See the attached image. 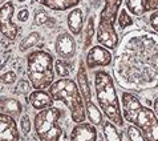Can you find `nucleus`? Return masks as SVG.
<instances>
[{
  "mask_svg": "<svg viewBox=\"0 0 158 141\" xmlns=\"http://www.w3.org/2000/svg\"><path fill=\"white\" fill-rule=\"evenodd\" d=\"M125 6L126 10L134 16H141L145 14L143 0H125Z\"/></svg>",
  "mask_w": 158,
  "mask_h": 141,
  "instance_id": "obj_21",
  "label": "nucleus"
},
{
  "mask_svg": "<svg viewBox=\"0 0 158 141\" xmlns=\"http://www.w3.org/2000/svg\"><path fill=\"white\" fill-rule=\"evenodd\" d=\"M104 141H121V135L117 130L116 125L110 121H105L102 124Z\"/></svg>",
  "mask_w": 158,
  "mask_h": 141,
  "instance_id": "obj_20",
  "label": "nucleus"
},
{
  "mask_svg": "<svg viewBox=\"0 0 158 141\" xmlns=\"http://www.w3.org/2000/svg\"><path fill=\"white\" fill-rule=\"evenodd\" d=\"M27 70L35 89H45L55 83V59L44 49L32 51L27 56Z\"/></svg>",
  "mask_w": 158,
  "mask_h": 141,
  "instance_id": "obj_5",
  "label": "nucleus"
},
{
  "mask_svg": "<svg viewBox=\"0 0 158 141\" xmlns=\"http://www.w3.org/2000/svg\"><path fill=\"white\" fill-rule=\"evenodd\" d=\"M55 70H56V73H57L61 79L68 77V75H69V67H68L67 61L63 60V59L56 60L55 61Z\"/></svg>",
  "mask_w": 158,
  "mask_h": 141,
  "instance_id": "obj_25",
  "label": "nucleus"
},
{
  "mask_svg": "<svg viewBox=\"0 0 158 141\" xmlns=\"http://www.w3.org/2000/svg\"><path fill=\"white\" fill-rule=\"evenodd\" d=\"M153 105H154V113H156V116L158 117V97L154 100V103H153Z\"/></svg>",
  "mask_w": 158,
  "mask_h": 141,
  "instance_id": "obj_34",
  "label": "nucleus"
},
{
  "mask_svg": "<svg viewBox=\"0 0 158 141\" xmlns=\"http://www.w3.org/2000/svg\"><path fill=\"white\" fill-rule=\"evenodd\" d=\"M128 137L130 141H148V140H145V137L141 135V132L133 125L128 126Z\"/></svg>",
  "mask_w": 158,
  "mask_h": 141,
  "instance_id": "obj_26",
  "label": "nucleus"
},
{
  "mask_svg": "<svg viewBox=\"0 0 158 141\" xmlns=\"http://www.w3.org/2000/svg\"><path fill=\"white\" fill-rule=\"evenodd\" d=\"M36 2L52 11H67L80 4V0H36Z\"/></svg>",
  "mask_w": 158,
  "mask_h": 141,
  "instance_id": "obj_18",
  "label": "nucleus"
},
{
  "mask_svg": "<svg viewBox=\"0 0 158 141\" xmlns=\"http://www.w3.org/2000/svg\"><path fill=\"white\" fill-rule=\"evenodd\" d=\"M15 6L12 2H7L0 7V33L6 39L14 41L19 35V28L12 21Z\"/></svg>",
  "mask_w": 158,
  "mask_h": 141,
  "instance_id": "obj_7",
  "label": "nucleus"
},
{
  "mask_svg": "<svg viewBox=\"0 0 158 141\" xmlns=\"http://www.w3.org/2000/svg\"><path fill=\"white\" fill-rule=\"evenodd\" d=\"M145 12H156L158 11V0H143Z\"/></svg>",
  "mask_w": 158,
  "mask_h": 141,
  "instance_id": "obj_29",
  "label": "nucleus"
},
{
  "mask_svg": "<svg viewBox=\"0 0 158 141\" xmlns=\"http://www.w3.org/2000/svg\"><path fill=\"white\" fill-rule=\"evenodd\" d=\"M96 37H97V41L101 45L108 48V49H116L117 48L118 35L116 32L114 25L100 21L97 27V32H96Z\"/></svg>",
  "mask_w": 158,
  "mask_h": 141,
  "instance_id": "obj_9",
  "label": "nucleus"
},
{
  "mask_svg": "<svg viewBox=\"0 0 158 141\" xmlns=\"http://www.w3.org/2000/svg\"><path fill=\"white\" fill-rule=\"evenodd\" d=\"M55 51L63 60H69L76 55V41L71 33H60L55 43Z\"/></svg>",
  "mask_w": 158,
  "mask_h": 141,
  "instance_id": "obj_10",
  "label": "nucleus"
},
{
  "mask_svg": "<svg viewBox=\"0 0 158 141\" xmlns=\"http://www.w3.org/2000/svg\"><path fill=\"white\" fill-rule=\"evenodd\" d=\"M28 101L36 111H43V109L53 107L55 100L49 95V92H45L44 89H35L29 93Z\"/></svg>",
  "mask_w": 158,
  "mask_h": 141,
  "instance_id": "obj_13",
  "label": "nucleus"
},
{
  "mask_svg": "<svg viewBox=\"0 0 158 141\" xmlns=\"http://www.w3.org/2000/svg\"><path fill=\"white\" fill-rule=\"evenodd\" d=\"M28 17H29L28 10H21L19 14H17V20H19V21H27Z\"/></svg>",
  "mask_w": 158,
  "mask_h": 141,
  "instance_id": "obj_33",
  "label": "nucleus"
},
{
  "mask_svg": "<svg viewBox=\"0 0 158 141\" xmlns=\"http://www.w3.org/2000/svg\"><path fill=\"white\" fill-rule=\"evenodd\" d=\"M82 24H84V16H82V11L80 8H73L68 15V28L71 33L74 36L81 35Z\"/></svg>",
  "mask_w": 158,
  "mask_h": 141,
  "instance_id": "obj_17",
  "label": "nucleus"
},
{
  "mask_svg": "<svg viewBox=\"0 0 158 141\" xmlns=\"http://www.w3.org/2000/svg\"><path fill=\"white\" fill-rule=\"evenodd\" d=\"M35 21H36V24H39V25L45 24L48 21V15L45 12H37L36 16H35Z\"/></svg>",
  "mask_w": 158,
  "mask_h": 141,
  "instance_id": "obj_32",
  "label": "nucleus"
},
{
  "mask_svg": "<svg viewBox=\"0 0 158 141\" xmlns=\"http://www.w3.org/2000/svg\"><path fill=\"white\" fill-rule=\"evenodd\" d=\"M121 4H122V0H105L104 10L101 11V15H100V21L114 25L118 17Z\"/></svg>",
  "mask_w": 158,
  "mask_h": 141,
  "instance_id": "obj_14",
  "label": "nucleus"
},
{
  "mask_svg": "<svg viewBox=\"0 0 158 141\" xmlns=\"http://www.w3.org/2000/svg\"><path fill=\"white\" fill-rule=\"evenodd\" d=\"M77 84H78V89L81 92L82 99H84V104L92 103V89H90L89 81H88L86 70L82 63L80 64V68L77 70Z\"/></svg>",
  "mask_w": 158,
  "mask_h": 141,
  "instance_id": "obj_15",
  "label": "nucleus"
},
{
  "mask_svg": "<svg viewBox=\"0 0 158 141\" xmlns=\"http://www.w3.org/2000/svg\"><path fill=\"white\" fill-rule=\"evenodd\" d=\"M93 37H94V19L93 17H89L86 23V28H85V41H84L85 49L90 47L92 41H93Z\"/></svg>",
  "mask_w": 158,
  "mask_h": 141,
  "instance_id": "obj_23",
  "label": "nucleus"
},
{
  "mask_svg": "<svg viewBox=\"0 0 158 141\" xmlns=\"http://www.w3.org/2000/svg\"><path fill=\"white\" fill-rule=\"evenodd\" d=\"M19 3H24V2H27V0H17Z\"/></svg>",
  "mask_w": 158,
  "mask_h": 141,
  "instance_id": "obj_36",
  "label": "nucleus"
},
{
  "mask_svg": "<svg viewBox=\"0 0 158 141\" xmlns=\"http://www.w3.org/2000/svg\"><path fill=\"white\" fill-rule=\"evenodd\" d=\"M48 92H49V95L53 97L55 101H63L69 108L72 114V120L74 122L78 124V122L85 121V104L76 81H73L68 77L60 79L48 88Z\"/></svg>",
  "mask_w": 158,
  "mask_h": 141,
  "instance_id": "obj_4",
  "label": "nucleus"
},
{
  "mask_svg": "<svg viewBox=\"0 0 158 141\" xmlns=\"http://www.w3.org/2000/svg\"><path fill=\"white\" fill-rule=\"evenodd\" d=\"M71 141H97L96 125L88 122H78L71 132Z\"/></svg>",
  "mask_w": 158,
  "mask_h": 141,
  "instance_id": "obj_12",
  "label": "nucleus"
},
{
  "mask_svg": "<svg viewBox=\"0 0 158 141\" xmlns=\"http://www.w3.org/2000/svg\"><path fill=\"white\" fill-rule=\"evenodd\" d=\"M61 111L59 108L51 107L36 113L33 120L35 132L40 141H60L63 128L59 125Z\"/></svg>",
  "mask_w": 158,
  "mask_h": 141,
  "instance_id": "obj_6",
  "label": "nucleus"
},
{
  "mask_svg": "<svg viewBox=\"0 0 158 141\" xmlns=\"http://www.w3.org/2000/svg\"><path fill=\"white\" fill-rule=\"evenodd\" d=\"M23 107L20 101L12 97H0V113L8 114L11 117H20Z\"/></svg>",
  "mask_w": 158,
  "mask_h": 141,
  "instance_id": "obj_16",
  "label": "nucleus"
},
{
  "mask_svg": "<svg viewBox=\"0 0 158 141\" xmlns=\"http://www.w3.org/2000/svg\"><path fill=\"white\" fill-rule=\"evenodd\" d=\"M3 3H7V0H0V6H2Z\"/></svg>",
  "mask_w": 158,
  "mask_h": 141,
  "instance_id": "obj_35",
  "label": "nucleus"
},
{
  "mask_svg": "<svg viewBox=\"0 0 158 141\" xmlns=\"http://www.w3.org/2000/svg\"><path fill=\"white\" fill-rule=\"evenodd\" d=\"M19 139L16 120L8 114L0 113V141H19Z\"/></svg>",
  "mask_w": 158,
  "mask_h": 141,
  "instance_id": "obj_11",
  "label": "nucleus"
},
{
  "mask_svg": "<svg viewBox=\"0 0 158 141\" xmlns=\"http://www.w3.org/2000/svg\"><path fill=\"white\" fill-rule=\"evenodd\" d=\"M20 128L24 135H28L31 132V118L28 114H23L20 118Z\"/></svg>",
  "mask_w": 158,
  "mask_h": 141,
  "instance_id": "obj_28",
  "label": "nucleus"
},
{
  "mask_svg": "<svg viewBox=\"0 0 158 141\" xmlns=\"http://www.w3.org/2000/svg\"><path fill=\"white\" fill-rule=\"evenodd\" d=\"M102 141H104V140H102Z\"/></svg>",
  "mask_w": 158,
  "mask_h": 141,
  "instance_id": "obj_37",
  "label": "nucleus"
},
{
  "mask_svg": "<svg viewBox=\"0 0 158 141\" xmlns=\"http://www.w3.org/2000/svg\"><path fill=\"white\" fill-rule=\"evenodd\" d=\"M117 23L120 25V28H128L130 25H133V19L129 16V14L126 12V10H121V12L118 14V17H117Z\"/></svg>",
  "mask_w": 158,
  "mask_h": 141,
  "instance_id": "obj_24",
  "label": "nucleus"
},
{
  "mask_svg": "<svg viewBox=\"0 0 158 141\" xmlns=\"http://www.w3.org/2000/svg\"><path fill=\"white\" fill-rule=\"evenodd\" d=\"M31 89V83L27 81V80H20L19 84H17L15 92L17 95H27V93H31L29 92Z\"/></svg>",
  "mask_w": 158,
  "mask_h": 141,
  "instance_id": "obj_27",
  "label": "nucleus"
},
{
  "mask_svg": "<svg viewBox=\"0 0 158 141\" xmlns=\"http://www.w3.org/2000/svg\"><path fill=\"white\" fill-rule=\"evenodd\" d=\"M114 73L120 85L129 89L158 85V37L146 31L125 36L116 55Z\"/></svg>",
  "mask_w": 158,
  "mask_h": 141,
  "instance_id": "obj_1",
  "label": "nucleus"
},
{
  "mask_svg": "<svg viewBox=\"0 0 158 141\" xmlns=\"http://www.w3.org/2000/svg\"><path fill=\"white\" fill-rule=\"evenodd\" d=\"M0 81L4 83V84H12V83L16 81V73L14 70H10V72H6L0 77Z\"/></svg>",
  "mask_w": 158,
  "mask_h": 141,
  "instance_id": "obj_30",
  "label": "nucleus"
},
{
  "mask_svg": "<svg viewBox=\"0 0 158 141\" xmlns=\"http://www.w3.org/2000/svg\"><path fill=\"white\" fill-rule=\"evenodd\" d=\"M122 116L141 132L148 141H158V117L154 111L145 107L130 92H122Z\"/></svg>",
  "mask_w": 158,
  "mask_h": 141,
  "instance_id": "obj_2",
  "label": "nucleus"
},
{
  "mask_svg": "<svg viewBox=\"0 0 158 141\" xmlns=\"http://www.w3.org/2000/svg\"><path fill=\"white\" fill-rule=\"evenodd\" d=\"M39 40H40V33H39V32H32V33H29L28 36L20 43V45H19L20 51L24 52V51L31 49V48L35 47V45H36V44L39 43Z\"/></svg>",
  "mask_w": 158,
  "mask_h": 141,
  "instance_id": "obj_22",
  "label": "nucleus"
},
{
  "mask_svg": "<svg viewBox=\"0 0 158 141\" xmlns=\"http://www.w3.org/2000/svg\"><path fill=\"white\" fill-rule=\"evenodd\" d=\"M85 111H86V116L89 118L90 124H93V125H102L104 124L102 113H101L100 109L93 104V101L85 104Z\"/></svg>",
  "mask_w": 158,
  "mask_h": 141,
  "instance_id": "obj_19",
  "label": "nucleus"
},
{
  "mask_svg": "<svg viewBox=\"0 0 158 141\" xmlns=\"http://www.w3.org/2000/svg\"><path fill=\"white\" fill-rule=\"evenodd\" d=\"M149 24H150V27L158 33V11L153 12L150 15V17H149Z\"/></svg>",
  "mask_w": 158,
  "mask_h": 141,
  "instance_id": "obj_31",
  "label": "nucleus"
},
{
  "mask_svg": "<svg viewBox=\"0 0 158 141\" xmlns=\"http://www.w3.org/2000/svg\"><path fill=\"white\" fill-rule=\"evenodd\" d=\"M86 68L94 69L98 67H108L112 63V53L102 45L92 47L86 53Z\"/></svg>",
  "mask_w": 158,
  "mask_h": 141,
  "instance_id": "obj_8",
  "label": "nucleus"
},
{
  "mask_svg": "<svg viewBox=\"0 0 158 141\" xmlns=\"http://www.w3.org/2000/svg\"><path fill=\"white\" fill-rule=\"evenodd\" d=\"M94 91L98 107L109 118V121L118 126L124 125V116L118 101L114 81L106 70L94 72Z\"/></svg>",
  "mask_w": 158,
  "mask_h": 141,
  "instance_id": "obj_3",
  "label": "nucleus"
}]
</instances>
